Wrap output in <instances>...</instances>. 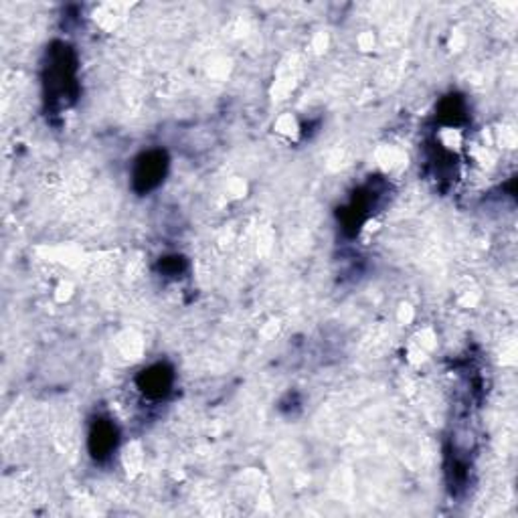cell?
I'll use <instances>...</instances> for the list:
<instances>
[{
  "mask_svg": "<svg viewBox=\"0 0 518 518\" xmlns=\"http://www.w3.org/2000/svg\"><path fill=\"white\" fill-rule=\"evenodd\" d=\"M164 166H166V160L162 152H150L146 156H142L134 173L136 186L140 190H150L152 186L158 185L160 178L164 176Z\"/></svg>",
  "mask_w": 518,
  "mask_h": 518,
  "instance_id": "cell-1",
  "label": "cell"
},
{
  "mask_svg": "<svg viewBox=\"0 0 518 518\" xmlns=\"http://www.w3.org/2000/svg\"><path fill=\"white\" fill-rule=\"evenodd\" d=\"M144 391H146L148 395H164L166 391H168V387H171V372L166 371V369H162V367H156V369H152V371H148L144 374Z\"/></svg>",
  "mask_w": 518,
  "mask_h": 518,
  "instance_id": "cell-2",
  "label": "cell"
},
{
  "mask_svg": "<svg viewBox=\"0 0 518 518\" xmlns=\"http://www.w3.org/2000/svg\"><path fill=\"white\" fill-rule=\"evenodd\" d=\"M93 452L95 455H106L114 443H116V433H114V427L107 426V423H99L97 429L93 431Z\"/></svg>",
  "mask_w": 518,
  "mask_h": 518,
  "instance_id": "cell-3",
  "label": "cell"
}]
</instances>
